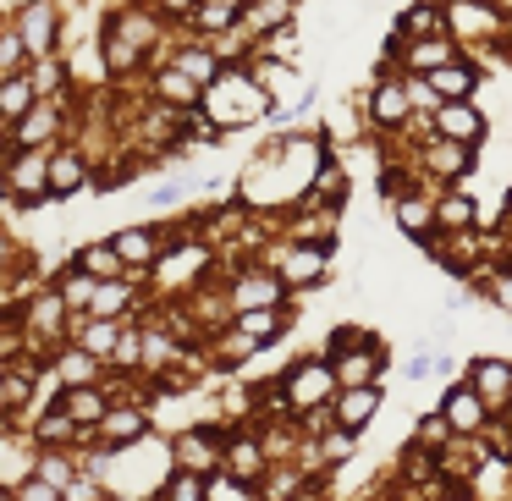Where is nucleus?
I'll return each instance as SVG.
<instances>
[{"mask_svg":"<svg viewBox=\"0 0 512 501\" xmlns=\"http://www.w3.org/2000/svg\"><path fill=\"white\" fill-rule=\"evenodd\" d=\"M204 116H210V127H221V133H232V127L243 122H259V116H270V94L259 89V78L248 67H226L221 78L204 89Z\"/></svg>","mask_w":512,"mask_h":501,"instance_id":"f257e3e1","label":"nucleus"},{"mask_svg":"<svg viewBox=\"0 0 512 501\" xmlns=\"http://www.w3.org/2000/svg\"><path fill=\"white\" fill-rule=\"evenodd\" d=\"M446 34L457 39V45H501L507 39V17L490 6V0H446Z\"/></svg>","mask_w":512,"mask_h":501,"instance_id":"f03ea898","label":"nucleus"},{"mask_svg":"<svg viewBox=\"0 0 512 501\" xmlns=\"http://www.w3.org/2000/svg\"><path fill=\"white\" fill-rule=\"evenodd\" d=\"M364 116H369L375 133H397V127H408L413 100H408V89H402V72L397 67H380L375 72V89L364 94Z\"/></svg>","mask_w":512,"mask_h":501,"instance_id":"7ed1b4c3","label":"nucleus"},{"mask_svg":"<svg viewBox=\"0 0 512 501\" xmlns=\"http://www.w3.org/2000/svg\"><path fill=\"white\" fill-rule=\"evenodd\" d=\"M336 364H325V358H303V364L287 369V380H281V402L287 408H320V402H336Z\"/></svg>","mask_w":512,"mask_h":501,"instance_id":"20e7f679","label":"nucleus"},{"mask_svg":"<svg viewBox=\"0 0 512 501\" xmlns=\"http://www.w3.org/2000/svg\"><path fill=\"white\" fill-rule=\"evenodd\" d=\"M270 270L281 276V287H314V281L331 276V248L325 243H298V237H292Z\"/></svg>","mask_w":512,"mask_h":501,"instance_id":"39448f33","label":"nucleus"},{"mask_svg":"<svg viewBox=\"0 0 512 501\" xmlns=\"http://www.w3.org/2000/svg\"><path fill=\"white\" fill-rule=\"evenodd\" d=\"M413 166H424L435 182L457 188V182L474 171V144H457V138H430V144L413 149Z\"/></svg>","mask_w":512,"mask_h":501,"instance_id":"423d86ee","label":"nucleus"},{"mask_svg":"<svg viewBox=\"0 0 512 501\" xmlns=\"http://www.w3.org/2000/svg\"><path fill=\"white\" fill-rule=\"evenodd\" d=\"M0 188L12 193V199H23V204H39V199L50 193V155H39V149H23V155L6 166Z\"/></svg>","mask_w":512,"mask_h":501,"instance_id":"0eeeda50","label":"nucleus"},{"mask_svg":"<svg viewBox=\"0 0 512 501\" xmlns=\"http://www.w3.org/2000/svg\"><path fill=\"white\" fill-rule=\"evenodd\" d=\"M56 28H61V6L56 0H28L23 17H17V34H23L28 56H56Z\"/></svg>","mask_w":512,"mask_h":501,"instance_id":"6e6552de","label":"nucleus"},{"mask_svg":"<svg viewBox=\"0 0 512 501\" xmlns=\"http://www.w3.org/2000/svg\"><path fill=\"white\" fill-rule=\"evenodd\" d=\"M435 122V138H457V144H485V111L479 100H441V111L430 116Z\"/></svg>","mask_w":512,"mask_h":501,"instance_id":"1a4fd4ad","label":"nucleus"},{"mask_svg":"<svg viewBox=\"0 0 512 501\" xmlns=\"http://www.w3.org/2000/svg\"><path fill=\"white\" fill-rule=\"evenodd\" d=\"M424 78H430V89L441 94V100H479V89H485V78H479V67L468 56L446 61V67L424 72Z\"/></svg>","mask_w":512,"mask_h":501,"instance_id":"9d476101","label":"nucleus"},{"mask_svg":"<svg viewBox=\"0 0 512 501\" xmlns=\"http://www.w3.org/2000/svg\"><path fill=\"white\" fill-rule=\"evenodd\" d=\"M292 17H298V0H248L237 34H243V39H265V34H276V28H287Z\"/></svg>","mask_w":512,"mask_h":501,"instance_id":"9b49d317","label":"nucleus"},{"mask_svg":"<svg viewBox=\"0 0 512 501\" xmlns=\"http://www.w3.org/2000/svg\"><path fill=\"white\" fill-rule=\"evenodd\" d=\"M243 6L248 0H199L188 23L199 28L204 39H226V34H237V23H243Z\"/></svg>","mask_w":512,"mask_h":501,"instance_id":"f8f14e48","label":"nucleus"},{"mask_svg":"<svg viewBox=\"0 0 512 501\" xmlns=\"http://www.w3.org/2000/svg\"><path fill=\"white\" fill-rule=\"evenodd\" d=\"M155 105H171V111H199L204 89L188 78L182 67H160L155 72Z\"/></svg>","mask_w":512,"mask_h":501,"instance_id":"ddd939ff","label":"nucleus"},{"mask_svg":"<svg viewBox=\"0 0 512 501\" xmlns=\"http://www.w3.org/2000/svg\"><path fill=\"white\" fill-rule=\"evenodd\" d=\"M56 127H61V105L56 100H39L23 122H12V144L17 149H39V144H50V138H56Z\"/></svg>","mask_w":512,"mask_h":501,"instance_id":"4468645a","label":"nucleus"},{"mask_svg":"<svg viewBox=\"0 0 512 501\" xmlns=\"http://www.w3.org/2000/svg\"><path fill=\"white\" fill-rule=\"evenodd\" d=\"M474 391L485 397V408H507L512 402V364H501V358H474Z\"/></svg>","mask_w":512,"mask_h":501,"instance_id":"2eb2a0df","label":"nucleus"},{"mask_svg":"<svg viewBox=\"0 0 512 501\" xmlns=\"http://www.w3.org/2000/svg\"><path fill=\"white\" fill-rule=\"evenodd\" d=\"M177 463L182 468H193V474H210V468H221V441H215L210 430H188V435H177Z\"/></svg>","mask_w":512,"mask_h":501,"instance_id":"dca6fc26","label":"nucleus"},{"mask_svg":"<svg viewBox=\"0 0 512 501\" xmlns=\"http://www.w3.org/2000/svg\"><path fill=\"white\" fill-rule=\"evenodd\" d=\"M375 413H380V386H347L336 397V424L342 430H364Z\"/></svg>","mask_w":512,"mask_h":501,"instance_id":"f3484780","label":"nucleus"},{"mask_svg":"<svg viewBox=\"0 0 512 501\" xmlns=\"http://www.w3.org/2000/svg\"><path fill=\"white\" fill-rule=\"evenodd\" d=\"M441 413L452 419V430H479L490 408H485V397H479L474 386H452V391L441 397Z\"/></svg>","mask_w":512,"mask_h":501,"instance_id":"a211bd4d","label":"nucleus"},{"mask_svg":"<svg viewBox=\"0 0 512 501\" xmlns=\"http://www.w3.org/2000/svg\"><path fill=\"white\" fill-rule=\"evenodd\" d=\"M281 292H287V287H281L276 270H248V276L237 281L232 303H237V309H270V303H276Z\"/></svg>","mask_w":512,"mask_h":501,"instance_id":"6ab92c4d","label":"nucleus"},{"mask_svg":"<svg viewBox=\"0 0 512 501\" xmlns=\"http://www.w3.org/2000/svg\"><path fill=\"white\" fill-rule=\"evenodd\" d=\"M391 215L408 237H430L435 232V199H419V193H397L391 199Z\"/></svg>","mask_w":512,"mask_h":501,"instance_id":"aec40b11","label":"nucleus"},{"mask_svg":"<svg viewBox=\"0 0 512 501\" xmlns=\"http://www.w3.org/2000/svg\"><path fill=\"white\" fill-rule=\"evenodd\" d=\"M111 243H116V254L127 259V270L155 265V259H160V232H149V226H127V232H116Z\"/></svg>","mask_w":512,"mask_h":501,"instance_id":"412c9836","label":"nucleus"},{"mask_svg":"<svg viewBox=\"0 0 512 501\" xmlns=\"http://www.w3.org/2000/svg\"><path fill=\"white\" fill-rule=\"evenodd\" d=\"M171 67H182V72H188L193 83H199V89H210V83H215V78H221V72H226V61L215 56V45H182Z\"/></svg>","mask_w":512,"mask_h":501,"instance_id":"4be33fe9","label":"nucleus"},{"mask_svg":"<svg viewBox=\"0 0 512 501\" xmlns=\"http://www.w3.org/2000/svg\"><path fill=\"white\" fill-rule=\"evenodd\" d=\"M479 210L468 193H446V199H435V232H474Z\"/></svg>","mask_w":512,"mask_h":501,"instance_id":"5701e85b","label":"nucleus"},{"mask_svg":"<svg viewBox=\"0 0 512 501\" xmlns=\"http://www.w3.org/2000/svg\"><path fill=\"white\" fill-rule=\"evenodd\" d=\"M83 177H89V160L78 149H56L50 155V193H78Z\"/></svg>","mask_w":512,"mask_h":501,"instance_id":"b1692460","label":"nucleus"},{"mask_svg":"<svg viewBox=\"0 0 512 501\" xmlns=\"http://www.w3.org/2000/svg\"><path fill=\"white\" fill-rule=\"evenodd\" d=\"M34 105H39V89L23 72H17V78H0V116H6V122H23Z\"/></svg>","mask_w":512,"mask_h":501,"instance_id":"393cba45","label":"nucleus"},{"mask_svg":"<svg viewBox=\"0 0 512 501\" xmlns=\"http://www.w3.org/2000/svg\"><path fill=\"white\" fill-rule=\"evenodd\" d=\"M100 430L111 435L116 446H133V441H144V430H149V413L144 408H111L100 419Z\"/></svg>","mask_w":512,"mask_h":501,"instance_id":"a878e982","label":"nucleus"},{"mask_svg":"<svg viewBox=\"0 0 512 501\" xmlns=\"http://www.w3.org/2000/svg\"><path fill=\"white\" fill-rule=\"evenodd\" d=\"M78 270H89L94 281H116V276L127 270V259L116 254V243H89V248L78 254Z\"/></svg>","mask_w":512,"mask_h":501,"instance_id":"bb28decb","label":"nucleus"},{"mask_svg":"<svg viewBox=\"0 0 512 501\" xmlns=\"http://www.w3.org/2000/svg\"><path fill=\"white\" fill-rule=\"evenodd\" d=\"M281 325H287V309H281V303H270V309H237V331L254 336V342H270Z\"/></svg>","mask_w":512,"mask_h":501,"instance_id":"cd10ccee","label":"nucleus"},{"mask_svg":"<svg viewBox=\"0 0 512 501\" xmlns=\"http://www.w3.org/2000/svg\"><path fill=\"white\" fill-rule=\"evenodd\" d=\"M204 265H210V254H204L199 243L177 248V254L160 259V281H188V276H204Z\"/></svg>","mask_w":512,"mask_h":501,"instance_id":"c85d7f7f","label":"nucleus"},{"mask_svg":"<svg viewBox=\"0 0 512 501\" xmlns=\"http://www.w3.org/2000/svg\"><path fill=\"white\" fill-rule=\"evenodd\" d=\"M221 468H226L232 479H254L259 468H265V452H259L254 441H232V446L221 452Z\"/></svg>","mask_w":512,"mask_h":501,"instance_id":"c756f323","label":"nucleus"},{"mask_svg":"<svg viewBox=\"0 0 512 501\" xmlns=\"http://www.w3.org/2000/svg\"><path fill=\"white\" fill-rule=\"evenodd\" d=\"M127 303H133V287L116 276V281H100V292H94L89 314H100V320H116V314H127Z\"/></svg>","mask_w":512,"mask_h":501,"instance_id":"7c9ffc66","label":"nucleus"},{"mask_svg":"<svg viewBox=\"0 0 512 501\" xmlns=\"http://www.w3.org/2000/svg\"><path fill=\"white\" fill-rule=\"evenodd\" d=\"M61 408H67L78 424H94V419H105V413H111V408L100 402V391H94V386H78V391H67V397H61Z\"/></svg>","mask_w":512,"mask_h":501,"instance_id":"2f4dec72","label":"nucleus"},{"mask_svg":"<svg viewBox=\"0 0 512 501\" xmlns=\"http://www.w3.org/2000/svg\"><path fill=\"white\" fill-rule=\"evenodd\" d=\"M116 342H122V331H116L111 320H100V314H89V325H83V347H89L94 358H111Z\"/></svg>","mask_w":512,"mask_h":501,"instance_id":"473e14b6","label":"nucleus"},{"mask_svg":"<svg viewBox=\"0 0 512 501\" xmlns=\"http://www.w3.org/2000/svg\"><path fill=\"white\" fill-rule=\"evenodd\" d=\"M61 78H67V72H61V61H56V56H39V61H34V72H28V83L39 89V100H56Z\"/></svg>","mask_w":512,"mask_h":501,"instance_id":"72a5a7b5","label":"nucleus"},{"mask_svg":"<svg viewBox=\"0 0 512 501\" xmlns=\"http://www.w3.org/2000/svg\"><path fill=\"white\" fill-rule=\"evenodd\" d=\"M166 501H204V474H193V468H177L166 485Z\"/></svg>","mask_w":512,"mask_h":501,"instance_id":"f704fd0d","label":"nucleus"},{"mask_svg":"<svg viewBox=\"0 0 512 501\" xmlns=\"http://www.w3.org/2000/svg\"><path fill=\"white\" fill-rule=\"evenodd\" d=\"M171 358H177V342H171L166 331H144V364L149 369H166Z\"/></svg>","mask_w":512,"mask_h":501,"instance_id":"c9c22d12","label":"nucleus"},{"mask_svg":"<svg viewBox=\"0 0 512 501\" xmlns=\"http://www.w3.org/2000/svg\"><path fill=\"white\" fill-rule=\"evenodd\" d=\"M72 424H78V419H72V413L67 408H61V413H50V419H39V441H45V446H61V441H72Z\"/></svg>","mask_w":512,"mask_h":501,"instance_id":"e433bc0d","label":"nucleus"},{"mask_svg":"<svg viewBox=\"0 0 512 501\" xmlns=\"http://www.w3.org/2000/svg\"><path fill=\"white\" fill-rule=\"evenodd\" d=\"M446 435H452V419H446V413H430V419H419V446H424V452H441Z\"/></svg>","mask_w":512,"mask_h":501,"instance_id":"4c0bfd02","label":"nucleus"},{"mask_svg":"<svg viewBox=\"0 0 512 501\" xmlns=\"http://www.w3.org/2000/svg\"><path fill=\"white\" fill-rule=\"evenodd\" d=\"M485 287H490V309L512 314V265L490 270V276H485Z\"/></svg>","mask_w":512,"mask_h":501,"instance_id":"58836bf2","label":"nucleus"},{"mask_svg":"<svg viewBox=\"0 0 512 501\" xmlns=\"http://www.w3.org/2000/svg\"><path fill=\"white\" fill-rule=\"evenodd\" d=\"M353 435L358 430H342V424H336V435H325V446H320V457H325V463H347V457H353Z\"/></svg>","mask_w":512,"mask_h":501,"instance_id":"ea45409f","label":"nucleus"},{"mask_svg":"<svg viewBox=\"0 0 512 501\" xmlns=\"http://www.w3.org/2000/svg\"><path fill=\"white\" fill-rule=\"evenodd\" d=\"M94 292H100V281H94L89 270H78V276H72L67 287H61V298H67V303H78V309H89V303H94Z\"/></svg>","mask_w":512,"mask_h":501,"instance_id":"a19ab883","label":"nucleus"},{"mask_svg":"<svg viewBox=\"0 0 512 501\" xmlns=\"http://www.w3.org/2000/svg\"><path fill=\"white\" fill-rule=\"evenodd\" d=\"M182 193H188L182 182H155V188H149L144 199L155 204V210H171V204H182Z\"/></svg>","mask_w":512,"mask_h":501,"instance_id":"79ce46f5","label":"nucleus"},{"mask_svg":"<svg viewBox=\"0 0 512 501\" xmlns=\"http://www.w3.org/2000/svg\"><path fill=\"white\" fill-rule=\"evenodd\" d=\"M61 501H100V485H94L89 474H72L67 490H61Z\"/></svg>","mask_w":512,"mask_h":501,"instance_id":"37998d69","label":"nucleus"},{"mask_svg":"<svg viewBox=\"0 0 512 501\" xmlns=\"http://www.w3.org/2000/svg\"><path fill=\"white\" fill-rule=\"evenodd\" d=\"M298 490H303V479H298V474H292V468H287V474H276V479H270L265 501H292V496H298Z\"/></svg>","mask_w":512,"mask_h":501,"instance_id":"c03bdc74","label":"nucleus"},{"mask_svg":"<svg viewBox=\"0 0 512 501\" xmlns=\"http://www.w3.org/2000/svg\"><path fill=\"white\" fill-rule=\"evenodd\" d=\"M39 479H45V485H56V490H67V479H72V468H67V463H61V457H56V452H50V457H45V463H39Z\"/></svg>","mask_w":512,"mask_h":501,"instance_id":"a18cd8bd","label":"nucleus"},{"mask_svg":"<svg viewBox=\"0 0 512 501\" xmlns=\"http://www.w3.org/2000/svg\"><path fill=\"white\" fill-rule=\"evenodd\" d=\"M138 347H144V336H138V331H122V342H116V364H138V358H144V353H138Z\"/></svg>","mask_w":512,"mask_h":501,"instance_id":"49530a36","label":"nucleus"},{"mask_svg":"<svg viewBox=\"0 0 512 501\" xmlns=\"http://www.w3.org/2000/svg\"><path fill=\"white\" fill-rule=\"evenodd\" d=\"M149 6H155L160 17H193V6H199V0H149Z\"/></svg>","mask_w":512,"mask_h":501,"instance_id":"de8ad7c7","label":"nucleus"},{"mask_svg":"<svg viewBox=\"0 0 512 501\" xmlns=\"http://www.w3.org/2000/svg\"><path fill=\"white\" fill-rule=\"evenodd\" d=\"M89 358H94V353H72L67 364H61V375H72V380H89V375H94V364H89Z\"/></svg>","mask_w":512,"mask_h":501,"instance_id":"09e8293b","label":"nucleus"},{"mask_svg":"<svg viewBox=\"0 0 512 501\" xmlns=\"http://www.w3.org/2000/svg\"><path fill=\"white\" fill-rule=\"evenodd\" d=\"M430 369H435V358H430V353H413V358H408V380H424Z\"/></svg>","mask_w":512,"mask_h":501,"instance_id":"8fccbe9b","label":"nucleus"},{"mask_svg":"<svg viewBox=\"0 0 512 501\" xmlns=\"http://www.w3.org/2000/svg\"><path fill=\"white\" fill-rule=\"evenodd\" d=\"M56 496H61L56 485H28V490H23V501H56Z\"/></svg>","mask_w":512,"mask_h":501,"instance_id":"3c124183","label":"nucleus"},{"mask_svg":"<svg viewBox=\"0 0 512 501\" xmlns=\"http://www.w3.org/2000/svg\"><path fill=\"white\" fill-rule=\"evenodd\" d=\"M490 6H496V12H501V17H507V23H512V0H490Z\"/></svg>","mask_w":512,"mask_h":501,"instance_id":"603ef678","label":"nucleus"},{"mask_svg":"<svg viewBox=\"0 0 512 501\" xmlns=\"http://www.w3.org/2000/svg\"><path fill=\"white\" fill-rule=\"evenodd\" d=\"M0 391H6V380H0ZM0 402H6V397H0Z\"/></svg>","mask_w":512,"mask_h":501,"instance_id":"864d4df0","label":"nucleus"},{"mask_svg":"<svg viewBox=\"0 0 512 501\" xmlns=\"http://www.w3.org/2000/svg\"><path fill=\"white\" fill-rule=\"evenodd\" d=\"M0 501H12V496H6V490H0Z\"/></svg>","mask_w":512,"mask_h":501,"instance_id":"5fc2aeb1","label":"nucleus"},{"mask_svg":"<svg viewBox=\"0 0 512 501\" xmlns=\"http://www.w3.org/2000/svg\"><path fill=\"white\" fill-rule=\"evenodd\" d=\"M303 501H314V496H303Z\"/></svg>","mask_w":512,"mask_h":501,"instance_id":"6e6d98bb","label":"nucleus"}]
</instances>
